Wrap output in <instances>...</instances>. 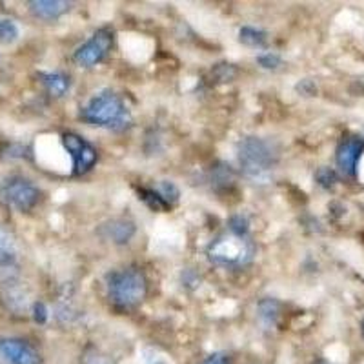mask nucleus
<instances>
[{
	"instance_id": "nucleus-1",
	"label": "nucleus",
	"mask_w": 364,
	"mask_h": 364,
	"mask_svg": "<svg viewBox=\"0 0 364 364\" xmlns=\"http://www.w3.org/2000/svg\"><path fill=\"white\" fill-rule=\"evenodd\" d=\"M80 119L87 124L112 132H124L133 122L124 99L112 90H102L91 97L80 108Z\"/></svg>"
},
{
	"instance_id": "nucleus-2",
	"label": "nucleus",
	"mask_w": 364,
	"mask_h": 364,
	"mask_svg": "<svg viewBox=\"0 0 364 364\" xmlns=\"http://www.w3.org/2000/svg\"><path fill=\"white\" fill-rule=\"evenodd\" d=\"M108 299L117 310L128 311L136 308L148 294V279L136 266L113 269L106 275Z\"/></svg>"
},
{
	"instance_id": "nucleus-3",
	"label": "nucleus",
	"mask_w": 364,
	"mask_h": 364,
	"mask_svg": "<svg viewBox=\"0 0 364 364\" xmlns=\"http://www.w3.org/2000/svg\"><path fill=\"white\" fill-rule=\"evenodd\" d=\"M240 171L253 182H266L277 166L279 154L273 142L261 136H245L237 149Z\"/></svg>"
},
{
	"instance_id": "nucleus-4",
	"label": "nucleus",
	"mask_w": 364,
	"mask_h": 364,
	"mask_svg": "<svg viewBox=\"0 0 364 364\" xmlns=\"http://www.w3.org/2000/svg\"><path fill=\"white\" fill-rule=\"evenodd\" d=\"M210 262L223 268H242L255 255V246L248 237L223 233L210 242L206 250Z\"/></svg>"
},
{
	"instance_id": "nucleus-5",
	"label": "nucleus",
	"mask_w": 364,
	"mask_h": 364,
	"mask_svg": "<svg viewBox=\"0 0 364 364\" xmlns=\"http://www.w3.org/2000/svg\"><path fill=\"white\" fill-rule=\"evenodd\" d=\"M0 197L18 211H31L41 200L42 193L33 182L22 175H13L6 178L0 186Z\"/></svg>"
},
{
	"instance_id": "nucleus-6",
	"label": "nucleus",
	"mask_w": 364,
	"mask_h": 364,
	"mask_svg": "<svg viewBox=\"0 0 364 364\" xmlns=\"http://www.w3.org/2000/svg\"><path fill=\"white\" fill-rule=\"evenodd\" d=\"M115 33L112 28H100L91 35L90 41L84 42L73 53V60L80 68H93L108 57L113 48Z\"/></svg>"
},
{
	"instance_id": "nucleus-7",
	"label": "nucleus",
	"mask_w": 364,
	"mask_h": 364,
	"mask_svg": "<svg viewBox=\"0 0 364 364\" xmlns=\"http://www.w3.org/2000/svg\"><path fill=\"white\" fill-rule=\"evenodd\" d=\"M63 144L66 151L70 154L71 161H73V175H84L95 166L97 162V149L84 139V136L77 135V133H64Z\"/></svg>"
},
{
	"instance_id": "nucleus-8",
	"label": "nucleus",
	"mask_w": 364,
	"mask_h": 364,
	"mask_svg": "<svg viewBox=\"0 0 364 364\" xmlns=\"http://www.w3.org/2000/svg\"><path fill=\"white\" fill-rule=\"evenodd\" d=\"M0 355L9 364H42L41 353L22 339H0Z\"/></svg>"
},
{
	"instance_id": "nucleus-9",
	"label": "nucleus",
	"mask_w": 364,
	"mask_h": 364,
	"mask_svg": "<svg viewBox=\"0 0 364 364\" xmlns=\"http://www.w3.org/2000/svg\"><path fill=\"white\" fill-rule=\"evenodd\" d=\"M364 154V141L363 139H357V136H350V139H344L343 142L337 148L336 161L339 170L344 175H353L357 173V168H359V161Z\"/></svg>"
},
{
	"instance_id": "nucleus-10",
	"label": "nucleus",
	"mask_w": 364,
	"mask_h": 364,
	"mask_svg": "<svg viewBox=\"0 0 364 364\" xmlns=\"http://www.w3.org/2000/svg\"><path fill=\"white\" fill-rule=\"evenodd\" d=\"M100 233L106 240H112L115 245H126L135 235V224L128 219H113L102 224Z\"/></svg>"
},
{
	"instance_id": "nucleus-11",
	"label": "nucleus",
	"mask_w": 364,
	"mask_h": 364,
	"mask_svg": "<svg viewBox=\"0 0 364 364\" xmlns=\"http://www.w3.org/2000/svg\"><path fill=\"white\" fill-rule=\"evenodd\" d=\"M71 4L66 0H35L29 2V9L35 17L42 21H55V18L63 17L64 13L70 11Z\"/></svg>"
},
{
	"instance_id": "nucleus-12",
	"label": "nucleus",
	"mask_w": 364,
	"mask_h": 364,
	"mask_svg": "<svg viewBox=\"0 0 364 364\" xmlns=\"http://www.w3.org/2000/svg\"><path fill=\"white\" fill-rule=\"evenodd\" d=\"M38 79L44 84V87L50 91L53 97H64L70 91V77L60 71H50V73H38Z\"/></svg>"
},
{
	"instance_id": "nucleus-13",
	"label": "nucleus",
	"mask_w": 364,
	"mask_h": 364,
	"mask_svg": "<svg viewBox=\"0 0 364 364\" xmlns=\"http://www.w3.org/2000/svg\"><path fill=\"white\" fill-rule=\"evenodd\" d=\"M17 240H15L13 233L6 230L4 226H0V264H13L17 259Z\"/></svg>"
},
{
	"instance_id": "nucleus-14",
	"label": "nucleus",
	"mask_w": 364,
	"mask_h": 364,
	"mask_svg": "<svg viewBox=\"0 0 364 364\" xmlns=\"http://www.w3.org/2000/svg\"><path fill=\"white\" fill-rule=\"evenodd\" d=\"M239 41L245 46H248V48L261 50V48L266 46V42H268V35H266V31H262V29L245 26V28H240L239 31Z\"/></svg>"
},
{
	"instance_id": "nucleus-15",
	"label": "nucleus",
	"mask_w": 364,
	"mask_h": 364,
	"mask_svg": "<svg viewBox=\"0 0 364 364\" xmlns=\"http://www.w3.org/2000/svg\"><path fill=\"white\" fill-rule=\"evenodd\" d=\"M139 195H141V199L144 200L146 204H148L151 210L155 211H166L168 210V204L164 203V199H162L161 195H159V191L155 190H146V188H142V190H139Z\"/></svg>"
},
{
	"instance_id": "nucleus-16",
	"label": "nucleus",
	"mask_w": 364,
	"mask_h": 364,
	"mask_svg": "<svg viewBox=\"0 0 364 364\" xmlns=\"http://www.w3.org/2000/svg\"><path fill=\"white\" fill-rule=\"evenodd\" d=\"M155 190L159 191V195H161L162 199H164V203L168 204V206H173L175 203H177L178 200V188L175 186L173 182H170V181H161L157 184V188H155Z\"/></svg>"
},
{
	"instance_id": "nucleus-17",
	"label": "nucleus",
	"mask_w": 364,
	"mask_h": 364,
	"mask_svg": "<svg viewBox=\"0 0 364 364\" xmlns=\"http://www.w3.org/2000/svg\"><path fill=\"white\" fill-rule=\"evenodd\" d=\"M259 314H261V317L264 318L266 323L273 324L279 314V302L273 301V299H266V301L259 304Z\"/></svg>"
},
{
	"instance_id": "nucleus-18",
	"label": "nucleus",
	"mask_w": 364,
	"mask_h": 364,
	"mask_svg": "<svg viewBox=\"0 0 364 364\" xmlns=\"http://www.w3.org/2000/svg\"><path fill=\"white\" fill-rule=\"evenodd\" d=\"M257 63L261 64V68L264 70H277L282 64L281 55L273 53V51H264V53L257 55Z\"/></svg>"
},
{
	"instance_id": "nucleus-19",
	"label": "nucleus",
	"mask_w": 364,
	"mask_h": 364,
	"mask_svg": "<svg viewBox=\"0 0 364 364\" xmlns=\"http://www.w3.org/2000/svg\"><path fill=\"white\" fill-rule=\"evenodd\" d=\"M18 28L13 21H0V41L13 42L17 41Z\"/></svg>"
},
{
	"instance_id": "nucleus-20",
	"label": "nucleus",
	"mask_w": 364,
	"mask_h": 364,
	"mask_svg": "<svg viewBox=\"0 0 364 364\" xmlns=\"http://www.w3.org/2000/svg\"><path fill=\"white\" fill-rule=\"evenodd\" d=\"M248 220H246V217L242 215H235L230 219V233H233V235H242V237H248Z\"/></svg>"
},
{
	"instance_id": "nucleus-21",
	"label": "nucleus",
	"mask_w": 364,
	"mask_h": 364,
	"mask_svg": "<svg viewBox=\"0 0 364 364\" xmlns=\"http://www.w3.org/2000/svg\"><path fill=\"white\" fill-rule=\"evenodd\" d=\"M317 181H318V184H321V186L331 188L333 184H336L337 177H336V173L330 170V168H321V170H318V173H317Z\"/></svg>"
},
{
	"instance_id": "nucleus-22",
	"label": "nucleus",
	"mask_w": 364,
	"mask_h": 364,
	"mask_svg": "<svg viewBox=\"0 0 364 364\" xmlns=\"http://www.w3.org/2000/svg\"><path fill=\"white\" fill-rule=\"evenodd\" d=\"M33 318L38 324H44L48 321V308H46L44 302H35Z\"/></svg>"
},
{
	"instance_id": "nucleus-23",
	"label": "nucleus",
	"mask_w": 364,
	"mask_h": 364,
	"mask_svg": "<svg viewBox=\"0 0 364 364\" xmlns=\"http://www.w3.org/2000/svg\"><path fill=\"white\" fill-rule=\"evenodd\" d=\"M203 364H230V363H228L226 355H223V353H213V355L208 357Z\"/></svg>"
},
{
	"instance_id": "nucleus-24",
	"label": "nucleus",
	"mask_w": 364,
	"mask_h": 364,
	"mask_svg": "<svg viewBox=\"0 0 364 364\" xmlns=\"http://www.w3.org/2000/svg\"><path fill=\"white\" fill-rule=\"evenodd\" d=\"M360 330H363V336H364V321H363V324H360Z\"/></svg>"
},
{
	"instance_id": "nucleus-25",
	"label": "nucleus",
	"mask_w": 364,
	"mask_h": 364,
	"mask_svg": "<svg viewBox=\"0 0 364 364\" xmlns=\"http://www.w3.org/2000/svg\"><path fill=\"white\" fill-rule=\"evenodd\" d=\"M323 364H328V363H323Z\"/></svg>"
}]
</instances>
